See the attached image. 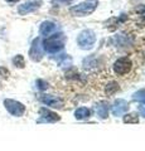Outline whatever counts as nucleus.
<instances>
[{
    "mask_svg": "<svg viewBox=\"0 0 145 151\" xmlns=\"http://www.w3.org/2000/svg\"><path fill=\"white\" fill-rule=\"evenodd\" d=\"M4 107L6 108V111L12 116H15V117H22L25 113V106L22 102L17 100H12V98L4 100Z\"/></svg>",
    "mask_w": 145,
    "mask_h": 151,
    "instance_id": "4",
    "label": "nucleus"
},
{
    "mask_svg": "<svg viewBox=\"0 0 145 151\" xmlns=\"http://www.w3.org/2000/svg\"><path fill=\"white\" fill-rule=\"evenodd\" d=\"M133 100L134 101H138L140 103H143V105H145V89H139V91L134 92Z\"/></svg>",
    "mask_w": 145,
    "mask_h": 151,
    "instance_id": "19",
    "label": "nucleus"
},
{
    "mask_svg": "<svg viewBox=\"0 0 145 151\" xmlns=\"http://www.w3.org/2000/svg\"><path fill=\"white\" fill-rule=\"evenodd\" d=\"M39 101L43 105L52 107V108H62L63 107V100L58 96H53V94H40L38 97Z\"/></svg>",
    "mask_w": 145,
    "mask_h": 151,
    "instance_id": "9",
    "label": "nucleus"
},
{
    "mask_svg": "<svg viewBox=\"0 0 145 151\" xmlns=\"http://www.w3.org/2000/svg\"><path fill=\"white\" fill-rule=\"evenodd\" d=\"M44 55V48H43V43H42L40 38H35V39L32 42L30 49H29V57L33 62H39L42 60Z\"/></svg>",
    "mask_w": 145,
    "mask_h": 151,
    "instance_id": "5",
    "label": "nucleus"
},
{
    "mask_svg": "<svg viewBox=\"0 0 145 151\" xmlns=\"http://www.w3.org/2000/svg\"><path fill=\"white\" fill-rule=\"evenodd\" d=\"M138 111H139V116L145 117V105H143V103H140L139 107H138Z\"/></svg>",
    "mask_w": 145,
    "mask_h": 151,
    "instance_id": "23",
    "label": "nucleus"
},
{
    "mask_svg": "<svg viewBox=\"0 0 145 151\" xmlns=\"http://www.w3.org/2000/svg\"><path fill=\"white\" fill-rule=\"evenodd\" d=\"M114 40H115V45L116 47H128L131 44V40L129 39L126 35L124 34H119V35H116L114 38Z\"/></svg>",
    "mask_w": 145,
    "mask_h": 151,
    "instance_id": "14",
    "label": "nucleus"
},
{
    "mask_svg": "<svg viewBox=\"0 0 145 151\" xmlns=\"http://www.w3.org/2000/svg\"><path fill=\"white\" fill-rule=\"evenodd\" d=\"M64 40H66V38H64L63 33L59 32L53 33L49 37H45V39L42 43H43V48L47 53L56 54L64 48Z\"/></svg>",
    "mask_w": 145,
    "mask_h": 151,
    "instance_id": "1",
    "label": "nucleus"
},
{
    "mask_svg": "<svg viewBox=\"0 0 145 151\" xmlns=\"http://www.w3.org/2000/svg\"><path fill=\"white\" fill-rule=\"evenodd\" d=\"M138 12H139L140 14H141V15H144V17H145V5H144L143 8H140V9H139V10H138Z\"/></svg>",
    "mask_w": 145,
    "mask_h": 151,
    "instance_id": "25",
    "label": "nucleus"
},
{
    "mask_svg": "<svg viewBox=\"0 0 145 151\" xmlns=\"http://www.w3.org/2000/svg\"><path fill=\"white\" fill-rule=\"evenodd\" d=\"M95 43H96V33L91 29L82 30L77 37V44L83 50L92 49Z\"/></svg>",
    "mask_w": 145,
    "mask_h": 151,
    "instance_id": "2",
    "label": "nucleus"
},
{
    "mask_svg": "<svg viewBox=\"0 0 145 151\" xmlns=\"http://www.w3.org/2000/svg\"><path fill=\"white\" fill-rule=\"evenodd\" d=\"M58 64L61 68H69L72 65V58L68 54H62L58 58Z\"/></svg>",
    "mask_w": 145,
    "mask_h": 151,
    "instance_id": "16",
    "label": "nucleus"
},
{
    "mask_svg": "<svg viewBox=\"0 0 145 151\" xmlns=\"http://www.w3.org/2000/svg\"><path fill=\"white\" fill-rule=\"evenodd\" d=\"M0 76H1V77H8L9 70L6 68H4V67H0Z\"/></svg>",
    "mask_w": 145,
    "mask_h": 151,
    "instance_id": "24",
    "label": "nucleus"
},
{
    "mask_svg": "<svg viewBox=\"0 0 145 151\" xmlns=\"http://www.w3.org/2000/svg\"><path fill=\"white\" fill-rule=\"evenodd\" d=\"M56 32H57V24L54 22L45 20L39 27V33L42 37H49L50 34H53Z\"/></svg>",
    "mask_w": 145,
    "mask_h": 151,
    "instance_id": "11",
    "label": "nucleus"
},
{
    "mask_svg": "<svg viewBox=\"0 0 145 151\" xmlns=\"http://www.w3.org/2000/svg\"><path fill=\"white\" fill-rule=\"evenodd\" d=\"M120 89V87H119V83L118 82H110V83H107L106 84V88H105V92H106V94L107 96H112V94H115L116 92H118Z\"/></svg>",
    "mask_w": 145,
    "mask_h": 151,
    "instance_id": "17",
    "label": "nucleus"
},
{
    "mask_svg": "<svg viewBox=\"0 0 145 151\" xmlns=\"http://www.w3.org/2000/svg\"><path fill=\"white\" fill-rule=\"evenodd\" d=\"M131 67H133L131 59L128 58V57H121L114 63V72L118 76H125L131 70Z\"/></svg>",
    "mask_w": 145,
    "mask_h": 151,
    "instance_id": "6",
    "label": "nucleus"
},
{
    "mask_svg": "<svg viewBox=\"0 0 145 151\" xmlns=\"http://www.w3.org/2000/svg\"><path fill=\"white\" fill-rule=\"evenodd\" d=\"M13 64L15 65L17 68H24V67H25L24 57H23L22 54H17V55L13 58Z\"/></svg>",
    "mask_w": 145,
    "mask_h": 151,
    "instance_id": "18",
    "label": "nucleus"
},
{
    "mask_svg": "<svg viewBox=\"0 0 145 151\" xmlns=\"http://www.w3.org/2000/svg\"><path fill=\"white\" fill-rule=\"evenodd\" d=\"M96 115L100 120H106L109 117V103L105 101H100L95 105Z\"/></svg>",
    "mask_w": 145,
    "mask_h": 151,
    "instance_id": "12",
    "label": "nucleus"
},
{
    "mask_svg": "<svg viewBox=\"0 0 145 151\" xmlns=\"http://www.w3.org/2000/svg\"><path fill=\"white\" fill-rule=\"evenodd\" d=\"M123 121L124 124H139V115L136 112H126L123 116Z\"/></svg>",
    "mask_w": 145,
    "mask_h": 151,
    "instance_id": "15",
    "label": "nucleus"
},
{
    "mask_svg": "<svg viewBox=\"0 0 145 151\" xmlns=\"http://www.w3.org/2000/svg\"><path fill=\"white\" fill-rule=\"evenodd\" d=\"M43 1L42 0H27L25 3H23L22 5H19L18 8V13L20 15H27V14H30L42 6Z\"/></svg>",
    "mask_w": 145,
    "mask_h": 151,
    "instance_id": "8",
    "label": "nucleus"
},
{
    "mask_svg": "<svg viewBox=\"0 0 145 151\" xmlns=\"http://www.w3.org/2000/svg\"><path fill=\"white\" fill-rule=\"evenodd\" d=\"M61 121V116L57 112H54L49 108L42 107L39 110V119H38V124H53V122H58Z\"/></svg>",
    "mask_w": 145,
    "mask_h": 151,
    "instance_id": "7",
    "label": "nucleus"
},
{
    "mask_svg": "<svg viewBox=\"0 0 145 151\" xmlns=\"http://www.w3.org/2000/svg\"><path fill=\"white\" fill-rule=\"evenodd\" d=\"M6 1H9V3H17V1H19V0H6Z\"/></svg>",
    "mask_w": 145,
    "mask_h": 151,
    "instance_id": "26",
    "label": "nucleus"
},
{
    "mask_svg": "<svg viewBox=\"0 0 145 151\" xmlns=\"http://www.w3.org/2000/svg\"><path fill=\"white\" fill-rule=\"evenodd\" d=\"M90 116H91V111H90V108H87V107H78L77 110L74 111V119L78 121L87 120Z\"/></svg>",
    "mask_w": 145,
    "mask_h": 151,
    "instance_id": "13",
    "label": "nucleus"
},
{
    "mask_svg": "<svg viewBox=\"0 0 145 151\" xmlns=\"http://www.w3.org/2000/svg\"><path fill=\"white\" fill-rule=\"evenodd\" d=\"M74 0H52V4L53 5H58V6H62V5H69L72 4Z\"/></svg>",
    "mask_w": 145,
    "mask_h": 151,
    "instance_id": "22",
    "label": "nucleus"
},
{
    "mask_svg": "<svg viewBox=\"0 0 145 151\" xmlns=\"http://www.w3.org/2000/svg\"><path fill=\"white\" fill-rule=\"evenodd\" d=\"M97 3L96 1H83L71 8V14L74 17H87L96 10Z\"/></svg>",
    "mask_w": 145,
    "mask_h": 151,
    "instance_id": "3",
    "label": "nucleus"
},
{
    "mask_svg": "<svg viewBox=\"0 0 145 151\" xmlns=\"http://www.w3.org/2000/svg\"><path fill=\"white\" fill-rule=\"evenodd\" d=\"M83 65H85V68H92V67H95V65H97V62L95 60L93 57H90V58H86L83 60Z\"/></svg>",
    "mask_w": 145,
    "mask_h": 151,
    "instance_id": "21",
    "label": "nucleus"
},
{
    "mask_svg": "<svg viewBox=\"0 0 145 151\" xmlns=\"http://www.w3.org/2000/svg\"><path fill=\"white\" fill-rule=\"evenodd\" d=\"M129 108H130V105L128 101L123 100V98H118L111 105V113L116 117H120V116H124L129 111Z\"/></svg>",
    "mask_w": 145,
    "mask_h": 151,
    "instance_id": "10",
    "label": "nucleus"
},
{
    "mask_svg": "<svg viewBox=\"0 0 145 151\" xmlns=\"http://www.w3.org/2000/svg\"><path fill=\"white\" fill-rule=\"evenodd\" d=\"M35 87L37 89H39V91H45V89H48L49 88V83L45 81V79H37L35 81Z\"/></svg>",
    "mask_w": 145,
    "mask_h": 151,
    "instance_id": "20",
    "label": "nucleus"
}]
</instances>
